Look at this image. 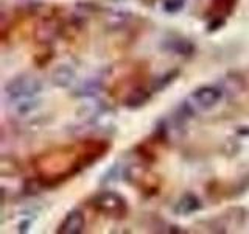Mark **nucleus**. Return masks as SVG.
I'll use <instances>...</instances> for the list:
<instances>
[{
  "instance_id": "1",
  "label": "nucleus",
  "mask_w": 249,
  "mask_h": 234,
  "mask_svg": "<svg viewBox=\"0 0 249 234\" xmlns=\"http://www.w3.org/2000/svg\"><path fill=\"white\" fill-rule=\"evenodd\" d=\"M107 150L109 144L103 139L76 140L39 153L31 161V169L42 184L53 186L80 174L103 158Z\"/></svg>"
}]
</instances>
